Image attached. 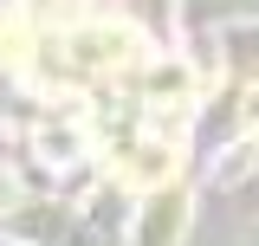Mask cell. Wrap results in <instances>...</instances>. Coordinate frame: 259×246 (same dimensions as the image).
Returning a JSON list of instances; mask_svg holds the SVG:
<instances>
[{
  "label": "cell",
  "instance_id": "2",
  "mask_svg": "<svg viewBox=\"0 0 259 246\" xmlns=\"http://www.w3.org/2000/svg\"><path fill=\"white\" fill-rule=\"evenodd\" d=\"M253 123H259V97H253Z\"/></svg>",
  "mask_w": 259,
  "mask_h": 246
},
{
  "label": "cell",
  "instance_id": "1",
  "mask_svg": "<svg viewBox=\"0 0 259 246\" xmlns=\"http://www.w3.org/2000/svg\"><path fill=\"white\" fill-rule=\"evenodd\" d=\"M117 169H123L130 182H162L175 169V155L162 149V143H117Z\"/></svg>",
  "mask_w": 259,
  "mask_h": 246
}]
</instances>
